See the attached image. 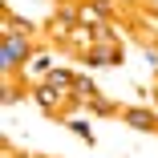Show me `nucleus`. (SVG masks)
Masks as SVG:
<instances>
[{
    "mask_svg": "<svg viewBox=\"0 0 158 158\" xmlns=\"http://www.w3.org/2000/svg\"><path fill=\"white\" fill-rule=\"evenodd\" d=\"M122 122L134 126V130H158V122H154L150 110H122Z\"/></svg>",
    "mask_w": 158,
    "mask_h": 158,
    "instance_id": "nucleus-2",
    "label": "nucleus"
},
{
    "mask_svg": "<svg viewBox=\"0 0 158 158\" xmlns=\"http://www.w3.org/2000/svg\"><path fill=\"white\" fill-rule=\"evenodd\" d=\"M37 102H41L45 110H53V106L61 102V93H57V85H53V81H45V85H37Z\"/></svg>",
    "mask_w": 158,
    "mask_h": 158,
    "instance_id": "nucleus-3",
    "label": "nucleus"
},
{
    "mask_svg": "<svg viewBox=\"0 0 158 158\" xmlns=\"http://www.w3.org/2000/svg\"><path fill=\"white\" fill-rule=\"evenodd\" d=\"M69 24H73V16L65 12L61 20H53V37H69Z\"/></svg>",
    "mask_w": 158,
    "mask_h": 158,
    "instance_id": "nucleus-4",
    "label": "nucleus"
},
{
    "mask_svg": "<svg viewBox=\"0 0 158 158\" xmlns=\"http://www.w3.org/2000/svg\"><path fill=\"white\" fill-rule=\"evenodd\" d=\"M28 57H33V45H28V37H24V33H4V45H0V65H4V73L20 69Z\"/></svg>",
    "mask_w": 158,
    "mask_h": 158,
    "instance_id": "nucleus-1",
    "label": "nucleus"
},
{
    "mask_svg": "<svg viewBox=\"0 0 158 158\" xmlns=\"http://www.w3.org/2000/svg\"><path fill=\"white\" fill-rule=\"evenodd\" d=\"M69 130H73L77 138H85V142H93V130H89L85 122H69Z\"/></svg>",
    "mask_w": 158,
    "mask_h": 158,
    "instance_id": "nucleus-5",
    "label": "nucleus"
}]
</instances>
